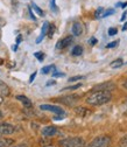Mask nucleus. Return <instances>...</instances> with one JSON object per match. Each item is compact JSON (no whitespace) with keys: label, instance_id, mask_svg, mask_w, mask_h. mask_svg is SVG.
<instances>
[{"label":"nucleus","instance_id":"6ab92c4d","mask_svg":"<svg viewBox=\"0 0 127 147\" xmlns=\"http://www.w3.org/2000/svg\"><path fill=\"white\" fill-rule=\"evenodd\" d=\"M32 7L34 8V11H35L36 13H38L40 16H42V15H43V11H42L38 5H36V4H34V3H33V4H32Z\"/></svg>","mask_w":127,"mask_h":147},{"label":"nucleus","instance_id":"2eb2a0df","mask_svg":"<svg viewBox=\"0 0 127 147\" xmlns=\"http://www.w3.org/2000/svg\"><path fill=\"white\" fill-rule=\"evenodd\" d=\"M51 71L54 72L55 71V65H47V67H43L41 69V72L43 74V75H48V74H51Z\"/></svg>","mask_w":127,"mask_h":147},{"label":"nucleus","instance_id":"423d86ee","mask_svg":"<svg viewBox=\"0 0 127 147\" xmlns=\"http://www.w3.org/2000/svg\"><path fill=\"white\" fill-rule=\"evenodd\" d=\"M61 103L68 105V106H72V105H75L78 100H79V97L76 96V95H69V96H64V97H61L58 99Z\"/></svg>","mask_w":127,"mask_h":147},{"label":"nucleus","instance_id":"e433bc0d","mask_svg":"<svg viewBox=\"0 0 127 147\" xmlns=\"http://www.w3.org/2000/svg\"><path fill=\"white\" fill-rule=\"evenodd\" d=\"M21 40H22V39H21V35H19V36H17V39H16V42L19 43V42H21Z\"/></svg>","mask_w":127,"mask_h":147},{"label":"nucleus","instance_id":"ea45409f","mask_svg":"<svg viewBox=\"0 0 127 147\" xmlns=\"http://www.w3.org/2000/svg\"><path fill=\"white\" fill-rule=\"evenodd\" d=\"M126 29H127V22H126V24L124 25V27H122V30H126Z\"/></svg>","mask_w":127,"mask_h":147},{"label":"nucleus","instance_id":"5701e85b","mask_svg":"<svg viewBox=\"0 0 127 147\" xmlns=\"http://www.w3.org/2000/svg\"><path fill=\"white\" fill-rule=\"evenodd\" d=\"M50 8H51V11L52 12H57L58 9H57V6H56V4H55V0H50Z\"/></svg>","mask_w":127,"mask_h":147},{"label":"nucleus","instance_id":"bb28decb","mask_svg":"<svg viewBox=\"0 0 127 147\" xmlns=\"http://www.w3.org/2000/svg\"><path fill=\"white\" fill-rule=\"evenodd\" d=\"M117 33H118V29L117 28H110V29H108V35H110V36H113Z\"/></svg>","mask_w":127,"mask_h":147},{"label":"nucleus","instance_id":"f8f14e48","mask_svg":"<svg viewBox=\"0 0 127 147\" xmlns=\"http://www.w3.org/2000/svg\"><path fill=\"white\" fill-rule=\"evenodd\" d=\"M83 33V26L81 22H75L74 25H72V34H74L75 36H79L81 34Z\"/></svg>","mask_w":127,"mask_h":147},{"label":"nucleus","instance_id":"473e14b6","mask_svg":"<svg viewBox=\"0 0 127 147\" xmlns=\"http://www.w3.org/2000/svg\"><path fill=\"white\" fill-rule=\"evenodd\" d=\"M5 24H6V21L3 19V18H0V27H3Z\"/></svg>","mask_w":127,"mask_h":147},{"label":"nucleus","instance_id":"0eeeda50","mask_svg":"<svg viewBox=\"0 0 127 147\" xmlns=\"http://www.w3.org/2000/svg\"><path fill=\"white\" fill-rule=\"evenodd\" d=\"M72 41H74V38L72 36H65V38H63V39H61L60 41H57V43H56V49H64V48H67L68 46H70L71 43H72Z\"/></svg>","mask_w":127,"mask_h":147},{"label":"nucleus","instance_id":"9d476101","mask_svg":"<svg viewBox=\"0 0 127 147\" xmlns=\"http://www.w3.org/2000/svg\"><path fill=\"white\" fill-rule=\"evenodd\" d=\"M9 94H11L9 86L4 81L0 80V96H8Z\"/></svg>","mask_w":127,"mask_h":147},{"label":"nucleus","instance_id":"f3484780","mask_svg":"<svg viewBox=\"0 0 127 147\" xmlns=\"http://www.w3.org/2000/svg\"><path fill=\"white\" fill-rule=\"evenodd\" d=\"M122 64H124L122 59H117V60H114L113 62H111V68H113V69L120 68V67H122Z\"/></svg>","mask_w":127,"mask_h":147},{"label":"nucleus","instance_id":"f257e3e1","mask_svg":"<svg viewBox=\"0 0 127 147\" xmlns=\"http://www.w3.org/2000/svg\"><path fill=\"white\" fill-rule=\"evenodd\" d=\"M112 99L111 91H93L86 98V103L92 106H100Z\"/></svg>","mask_w":127,"mask_h":147},{"label":"nucleus","instance_id":"4c0bfd02","mask_svg":"<svg viewBox=\"0 0 127 147\" xmlns=\"http://www.w3.org/2000/svg\"><path fill=\"white\" fill-rule=\"evenodd\" d=\"M120 7H122V8H126L127 7V3H124V4H121V6Z\"/></svg>","mask_w":127,"mask_h":147},{"label":"nucleus","instance_id":"72a5a7b5","mask_svg":"<svg viewBox=\"0 0 127 147\" xmlns=\"http://www.w3.org/2000/svg\"><path fill=\"white\" fill-rule=\"evenodd\" d=\"M126 16H127V12H124V14H122V16H121V21H125V19H126Z\"/></svg>","mask_w":127,"mask_h":147},{"label":"nucleus","instance_id":"1a4fd4ad","mask_svg":"<svg viewBox=\"0 0 127 147\" xmlns=\"http://www.w3.org/2000/svg\"><path fill=\"white\" fill-rule=\"evenodd\" d=\"M57 133V128L55 126H47L42 130V134L44 137H52Z\"/></svg>","mask_w":127,"mask_h":147},{"label":"nucleus","instance_id":"ddd939ff","mask_svg":"<svg viewBox=\"0 0 127 147\" xmlns=\"http://www.w3.org/2000/svg\"><path fill=\"white\" fill-rule=\"evenodd\" d=\"M16 99L20 100L26 107H30L32 106V100L29 98H27L26 96H16Z\"/></svg>","mask_w":127,"mask_h":147},{"label":"nucleus","instance_id":"a19ab883","mask_svg":"<svg viewBox=\"0 0 127 147\" xmlns=\"http://www.w3.org/2000/svg\"><path fill=\"white\" fill-rule=\"evenodd\" d=\"M3 102H4V99H3V96H0V104H3Z\"/></svg>","mask_w":127,"mask_h":147},{"label":"nucleus","instance_id":"4468645a","mask_svg":"<svg viewBox=\"0 0 127 147\" xmlns=\"http://www.w3.org/2000/svg\"><path fill=\"white\" fill-rule=\"evenodd\" d=\"M83 54V48L81 46H75L74 49L71 50V55L72 56H81Z\"/></svg>","mask_w":127,"mask_h":147},{"label":"nucleus","instance_id":"c756f323","mask_svg":"<svg viewBox=\"0 0 127 147\" xmlns=\"http://www.w3.org/2000/svg\"><path fill=\"white\" fill-rule=\"evenodd\" d=\"M36 74H38V72H36V71L32 74V76H30V78H29V83H33V81L35 80V76H36Z\"/></svg>","mask_w":127,"mask_h":147},{"label":"nucleus","instance_id":"b1692460","mask_svg":"<svg viewBox=\"0 0 127 147\" xmlns=\"http://www.w3.org/2000/svg\"><path fill=\"white\" fill-rule=\"evenodd\" d=\"M54 32H55V26L54 25H49V28H48V35H49V38H51Z\"/></svg>","mask_w":127,"mask_h":147},{"label":"nucleus","instance_id":"2f4dec72","mask_svg":"<svg viewBox=\"0 0 127 147\" xmlns=\"http://www.w3.org/2000/svg\"><path fill=\"white\" fill-rule=\"evenodd\" d=\"M11 147H28L26 144H17V145H14V146H11Z\"/></svg>","mask_w":127,"mask_h":147},{"label":"nucleus","instance_id":"a211bd4d","mask_svg":"<svg viewBox=\"0 0 127 147\" xmlns=\"http://www.w3.org/2000/svg\"><path fill=\"white\" fill-rule=\"evenodd\" d=\"M87 111H89L87 109L82 107V106H79V107H76V109H75V112H76L77 115H79V116H86V115H87Z\"/></svg>","mask_w":127,"mask_h":147},{"label":"nucleus","instance_id":"7c9ffc66","mask_svg":"<svg viewBox=\"0 0 127 147\" xmlns=\"http://www.w3.org/2000/svg\"><path fill=\"white\" fill-rule=\"evenodd\" d=\"M28 11H29V14H30V18H32V19H33V20H36V18H35V15L33 14V11H32V8H30V7H29V9H28Z\"/></svg>","mask_w":127,"mask_h":147},{"label":"nucleus","instance_id":"79ce46f5","mask_svg":"<svg viewBox=\"0 0 127 147\" xmlns=\"http://www.w3.org/2000/svg\"><path fill=\"white\" fill-rule=\"evenodd\" d=\"M3 117V113H1V111H0V118H1Z\"/></svg>","mask_w":127,"mask_h":147},{"label":"nucleus","instance_id":"6e6552de","mask_svg":"<svg viewBox=\"0 0 127 147\" xmlns=\"http://www.w3.org/2000/svg\"><path fill=\"white\" fill-rule=\"evenodd\" d=\"M116 88V85L112 83V82H105L103 84H99V85H96L95 86V90L97 91H111Z\"/></svg>","mask_w":127,"mask_h":147},{"label":"nucleus","instance_id":"393cba45","mask_svg":"<svg viewBox=\"0 0 127 147\" xmlns=\"http://www.w3.org/2000/svg\"><path fill=\"white\" fill-rule=\"evenodd\" d=\"M81 86H82V84H81V83H78V84H76V85H71V86L64 88V89H63V91H64V90H76V89H78V88H81Z\"/></svg>","mask_w":127,"mask_h":147},{"label":"nucleus","instance_id":"412c9836","mask_svg":"<svg viewBox=\"0 0 127 147\" xmlns=\"http://www.w3.org/2000/svg\"><path fill=\"white\" fill-rule=\"evenodd\" d=\"M34 55H35V57L38 59L40 62H42V61L44 60V54H43L42 51H38V53H35Z\"/></svg>","mask_w":127,"mask_h":147},{"label":"nucleus","instance_id":"cd10ccee","mask_svg":"<svg viewBox=\"0 0 127 147\" xmlns=\"http://www.w3.org/2000/svg\"><path fill=\"white\" fill-rule=\"evenodd\" d=\"M82 78H84V77H83V76H75V77L69 78V82L71 83V82H75V81H79V80H82Z\"/></svg>","mask_w":127,"mask_h":147},{"label":"nucleus","instance_id":"4be33fe9","mask_svg":"<svg viewBox=\"0 0 127 147\" xmlns=\"http://www.w3.org/2000/svg\"><path fill=\"white\" fill-rule=\"evenodd\" d=\"M112 14H114V9H107V11H105V12L103 13V15H101L100 19H103V18H107V16H110V15H112Z\"/></svg>","mask_w":127,"mask_h":147},{"label":"nucleus","instance_id":"f704fd0d","mask_svg":"<svg viewBox=\"0 0 127 147\" xmlns=\"http://www.w3.org/2000/svg\"><path fill=\"white\" fill-rule=\"evenodd\" d=\"M96 42H97V40H96V39H95V38H92V39H91V40H90V43H91V45H95V43H96Z\"/></svg>","mask_w":127,"mask_h":147},{"label":"nucleus","instance_id":"a878e982","mask_svg":"<svg viewBox=\"0 0 127 147\" xmlns=\"http://www.w3.org/2000/svg\"><path fill=\"white\" fill-rule=\"evenodd\" d=\"M119 45V41L117 40V41H113V42H110V43H107V48H114V47H117Z\"/></svg>","mask_w":127,"mask_h":147},{"label":"nucleus","instance_id":"9b49d317","mask_svg":"<svg viewBox=\"0 0 127 147\" xmlns=\"http://www.w3.org/2000/svg\"><path fill=\"white\" fill-rule=\"evenodd\" d=\"M49 22L48 21H46V22H43V26H42V29H41V34H40V36L38 39H36V43H40L42 40H43V38L46 36V34L48 33V28H49Z\"/></svg>","mask_w":127,"mask_h":147},{"label":"nucleus","instance_id":"c85d7f7f","mask_svg":"<svg viewBox=\"0 0 127 147\" xmlns=\"http://www.w3.org/2000/svg\"><path fill=\"white\" fill-rule=\"evenodd\" d=\"M52 76H54V77H63V76H64V74H62V72H57V71H54V72H52Z\"/></svg>","mask_w":127,"mask_h":147},{"label":"nucleus","instance_id":"f03ea898","mask_svg":"<svg viewBox=\"0 0 127 147\" xmlns=\"http://www.w3.org/2000/svg\"><path fill=\"white\" fill-rule=\"evenodd\" d=\"M61 147H84L85 141L81 137H72V138H65L60 141Z\"/></svg>","mask_w":127,"mask_h":147},{"label":"nucleus","instance_id":"7ed1b4c3","mask_svg":"<svg viewBox=\"0 0 127 147\" xmlns=\"http://www.w3.org/2000/svg\"><path fill=\"white\" fill-rule=\"evenodd\" d=\"M111 146V138L107 136H100L95 138L87 147H110Z\"/></svg>","mask_w":127,"mask_h":147},{"label":"nucleus","instance_id":"58836bf2","mask_svg":"<svg viewBox=\"0 0 127 147\" xmlns=\"http://www.w3.org/2000/svg\"><path fill=\"white\" fill-rule=\"evenodd\" d=\"M122 86H124L125 89H127V80H126V81L124 82V84H122Z\"/></svg>","mask_w":127,"mask_h":147},{"label":"nucleus","instance_id":"20e7f679","mask_svg":"<svg viewBox=\"0 0 127 147\" xmlns=\"http://www.w3.org/2000/svg\"><path fill=\"white\" fill-rule=\"evenodd\" d=\"M40 109L42 111H49V112H52L55 115H58V116H64V110L60 106H56V105H49V104H42L40 106Z\"/></svg>","mask_w":127,"mask_h":147},{"label":"nucleus","instance_id":"39448f33","mask_svg":"<svg viewBox=\"0 0 127 147\" xmlns=\"http://www.w3.org/2000/svg\"><path fill=\"white\" fill-rule=\"evenodd\" d=\"M15 132V127L8 123H0V136H11Z\"/></svg>","mask_w":127,"mask_h":147},{"label":"nucleus","instance_id":"c9c22d12","mask_svg":"<svg viewBox=\"0 0 127 147\" xmlns=\"http://www.w3.org/2000/svg\"><path fill=\"white\" fill-rule=\"evenodd\" d=\"M55 84V81H49V82H47V86L48 85H54Z\"/></svg>","mask_w":127,"mask_h":147},{"label":"nucleus","instance_id":"dca6fc26","mask_svg":"<svg viewBox=\"0 0 127 147\" xmlns=\"http://www.w3.org/2000/svg\"><path fill=\"white\" fill-rule=\"evenodd\" d=\"M12 144H13V140H11V139L0 138V147H9Z\"/></svg>","mask_w":127,"mask_h":147},{"label":"nucleus","instance_id":"aec40b11","mask_svg":"<svg viewBox=\"0 0 127 147\" xmlns=\"http://www.w3.org/2000/svg\"><path fill=\"white\" fill-rule=\"evenodd\" d=\"M103 13H104V8H103V7H99V8L96 11V13H95V18H96V19H100L101 15H103Z\"/></svg>","mask_w":127,"mask_h":147}]
</instances>
